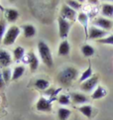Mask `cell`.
Returning <instances> with one entry per match:
<instances>
[{
  "label": "cell",
  "instance_id": "1",
  "mask_svg": "<svg viewBox=\"0 0 113 120\" xmlns=\"http://www.w3.org/2000/svg\"><path fill=\"white\" fill-rule=\"evenodd\" d=\"M79 76V71L75 67H64L60 71L56 76L59 83L64 86H69Z\"/></svg>",
  "mask_w": 113,
  "mask_h": 120
},
{
  "label": "cell",
  "instance_id": "2",
  "mask_svg": "<svg viewBox=\"0 0 113 120\" xmlns=\"http://www.w3.org/2000/svg\"><path fill=\"white\" fill-rule=\"evenodd\" d=\"M38 52H39V55H40L42 62L44 63L47 67H49V68L53 67V65H54L53 56H52L50 47L48 46L46 42L40 41L38 43Z\"/></svg>",
  "mask_w": 113,
  "mask_h": 120
},
{
  "label": "cell",
  "instance_id": "3",
  "mask_svg": "<svg viewBox=\"0 0 113 120\" xmlns=\"http://www.w3.org/2000/svg\"><path fill=\"white\" fill-rule=\"evenodd\" d=\"M20 33H21L20 27L16 26V25H11V26L7 29L5 35H4V38L2 40V44L6 47L12 46L16 42V40L18 39Z\"/></svg>",
  "mask_w": 113,
  "mask_h": 120
},
{
  "label": "cell",
  "instance_id": "4",
  "mask_svg": "<svg viewBox=\"0 0 113 120\" xmlns=\"http://www.w3.org/2000/svg\"><path fill=\"white\" fill-rule=\"evenodd\" d=\"M58 25H59V35L60 39H67V37L68 36L69 30H71V26L72 24L68 22V20H64L62 17H59L58 18Z\"/></svg>",
  "mask_w": 113,
  "mask_h": 120
},
{
  "label": "cell",
  "instance_id": "5",
  "mask_svg": "<svg viewBox=\"0 0 113 120\" xmlns=\"http://www.w3.org/2000/svg\"><path fill=\"white\" fill-rule=\"evenodd\" d=\"M98 81H99V75H93L90 79H88L87 80H85V81H83V82L80 83V89L85 91V92L92 91L93 89L96 87Z\"/></svg>",
  "mask_w": 113,
  "mask_h": 120
},
{
  "label": "cell",
  "instance_id": "6",
  "mask_svg": "<svg viewBox=\"0 0 113 120\" xmlns=\"http://www.w3.org/2000/svg\"><path fill=\"white\" fill-rule=\"evenodd\" d=\"M92 26L97 27L101 30H104V31L108 32L109 30L112 29L113 27V22L111 20L104 18V17H98V18H95L92 21Z\"/></svg>",
  "mask_w": 113,
  "mask_h": 120
},
{
  "label": "cell",
  "instance_id": "7",
  "mask_svg": "<svg viewBox=\"0 0 113 120\" xmlns=\"http://www.w3.org/2000/svg\"><path fill=\"white\" fill-rule=\"evenodd\" d=\"M108 36V32L101 30L97 27L91 26L88 29V36L87 39H91V40H101L103 38H106Z\"/></svg>",
  "mask_w": 113,
  "mask_h": 120
},
{
  "label": "cell",
  "instance_id": "8",
  "mask_svg": "<svg viewBox=\"0 0 113 120\" xmlns=\"http://www.w3.org/2000/svg\"><path fill=\"white\" fill-rule=\"evenodd\" d=\"M36 109L41 112H50L53 109L52 99H48L46 97H41L36 103Z\"/></svg>",
  "mask_w": 113,
  "mask_h": 120
},
{
  "label": "cell",
  "instance_id": "9",
  "mask_svg": "<svg viewBox=\"0 0 113 120\" xmlns=\"http://www.w3.org/2000/svg\"><path fill=\"white\" fill-rule=\"evenodd\" d=\"M60 17L64 18V20H71V21H75L76 18V11L73 10L72 8L68 6L67 4H64L60 9Z\"/></svg>",
  "mask_w": 113,
  "mask_h": 120
},
{
  "label": "cell",
  "instance_id": "10",
  "mask_svg": "<svg viewBox=\"0 0 113 120\" xmlns=\"http://www.w3.org/2000/svg\"><path fill=\"white\" fill-rule=\"evenodd\" d=\"M13 62L12 55L5 49H0V67L8 68Z\"/></svg>",
  "mask_w": 113,
  "mask_h": 120
},
{
  "label": "cell",
  "instance_id": "11",
  "mask_svg": "<svg viewBox=\"0 0 113 120\" xmlns=\"http://www.w3.org/2000/svg\"><path fill=\"white\" fill-rule=\"evenodd\" d=\"M4 15L8 23H14L19 18V11L14 8H7L6 10H4Z\"/></svg>",
  "mask_w": 113,
  "mask_h": 120
},
{
  "label": "cell",
  "instance_id": "12",
  "mask_svg": "<svg viewBox=\"0 0 113 120\" xmlns=\"http://www.w3.org/2000/svg\"><path fill=\"white\" fill-rule=\"evenodd\" d=\"M27 57H28V64L30 66V68H31V71H35L39 67V59H38V57L34 52L28 53Z\"/></svg>",
  "mask_w": 113,
  "mask_h": 120
},
{
  "label": "cell",
  "instance_id": "13",
  "mask_svg": "<svg viewBox=\"0 0 113 120\" xmlns=\"http://www.w3.org/2000/svg\"><path fill=\"white\" fill-rule=\"evenodd\" d=\"M71 99L75 102V104H84L86 102H88V98L86 95L82 93H79V92H73L71 94Z\"/></svg>",
  "mask_w": 113,
  "mask_h": 120
},
{
  "label": "cell",
  "instance_id": "14",
  "mask_svg": "<svg viewBox=\"0 0 113 120\" xmlns=\"http://www.w3.org/2000/svg\"><path fill=\"white\" fill-rule=\"evenodd\" d=\"M77 20H79V22L81 24V26L83 27L85 35L88 36V29H89V27H88V16L85 13H83V12H81V13H79L77 15Z\"/></svg>",
  "mask_w": 113,
  "mask_h": 120
},
{
  "label": "cell",
  "instance_id": "15",
  "mask_svg": "<svg viewBox=\"0 0 113 120\" xmlns=\"http://www.w3.org/2000/svg\"><path fill=\"white\" fill-rule=\"evenodd\" d=\"M71 52V46L67 40H63L60 43L59 46V50H58V54L59 56H67Z\"/></svg>",
  "mask_w": 113,
  "mask_h": 120
},
{
  "label": "cell",
  "instance_id": "16",
  "mask_svg": "<svg viewBox=\"0 0 113 120\" xmlns=\"http://www.w3.org/2000/svg\"><path fill=\"white\" fill-rule=\"evenodd\" d=\"M101 13L104 18H113V4L104 3L101 7Z\"/></svg>",
  "mask_w": 113,
  "mask_h": 120
},
{
  "label": "cell",
  "instance_id": "17",
  "mask_svg": "<svg viewBox=\"0 0 113 120\" xmlns=\"http://www.w3.org/2000/svg\"><path fill=\"white\" fill-rule=\"evenodd\" d=\"M12 57H13V61H15V62L21 61V60L25 57V49L21 46L16 47V48L13 50Z\"/></svg>",
  "mask_w": 113,
  "mask_h": 120
},
{
  "label": "cell",
  "instance_id": "18",
  "mask_svg": "<svg viewBox=\"0 0 113 120\" xmlns=\"http://www.w3.org/2000/svg\"><path fill=\"white\" fill-rule=\"evenodd\" d=\"M23 32H24L25 38H33V37H35V35H36L37 30L35 28L34 25L26 24L23 26Z\"/></svg>",
  "mask_w": 113,
  "mask_h": 120
},
{
  "label": "cell",
  "instance_id": "19",
  "mask_svg": "<svg viewBox=\"0 0 113 120\" xmlns=\"http://www.w3.org/2000/svg\"><path fill=\"white\" fill-rule=\"evenodd\" d=\"M106 95H107V90L105 88H103L102 86H100V85H98V86L94 89L92 94H91V98H92V99H100V98L105 97Z\"/></svg>",
  "mask_w": 113,
  "mask_h": 120
},
{
  "label": "cell",
  "instance_id": "20",
  "mask_svg": "<svg viewBox=\"0 0 113 120\" xmlns=\"http://www.w3.org/2000/svg\"><path fill=\"white\" fill-rule=\"evenodd\" d=\"M34 85L37 89H39V90H46V89L49 88L50 82H49V80H47L45 79H36V81H35Z\"/></svg>",
  "mask_w": 113,
  "mask_h": 120
},
{
  "label": "cell",
  "instance_id": "21",
  "mask_svg": "<svg viewBox=\"0 0 113 120\" xmlns=\"http://www.w3.org/2000/svg\"><path fill=\"white\" fill-rule=\"evenodd\" d=\"M25 74V67L24 66H17L12 71V80L19 79L21 76Z\"/></svg>",
  "mask_w": 113,
  "mask_h": 120
},
{
  "label": "cell",
  "instance_id": "22",
  "mask_svg": "<svg viewBox=\"0 0 113 120\" xmlns=\"http://www.w3.org/2000/svg\"><path fill=\"white\" fill-rule=\"evenodd\" d=\"M72 115V111L68 108L60 107L58 110V117L60 120H68Z\"/></svg>",
  "mask_w": 113,
  "mask_h": 120
},
{
  "label": "cell",
  "instance_id": "23",
  "mask_svg": "<svg viewBox=\"0 0 113 120\" xmlns=\"http://www.w3.org/2000/svg\"><path fill=\"white\" fill-rule=\"evenodd\" d=\"M77 109H79L80 113H82L87 118H90L91 115H92V106L91 105H81Z\"/></svg>",
  "mask_w": 113,
  "mask_h": 120
},
{
  "label": "cell",
  "instance_id": "24",
  "mask_svg": "<svg viewBox=\"0 0 113 120\" xmlns=\"http://www.w3.org/2000/svg\"><path fill=\"white\" fill-rule=\"evenodd\" d=\"M92 75H93L92 68H91V65H89V67L86 68V70L83 72H82V75H80L79 81H80V82H83V81H85V80H87L88 79H90Z\"/></svg>",
  "mask_w": 113,
  "mask_h": 120
},
{
  "label": "cell",
  "instance_id": "25",
  "mask_svg": "<svg viewBox=\"0 0 113 120\" xmlns=\"http://www.w3.org/2000/svg\"><path fill=\"white\" fill-rule=\"evenodd\" d=\"M81 53L84 57H91L94 54V49L90 45H84L81 47Z\"/></svg>",
  "mask_w": 113,
  "mask_h": 120
},
{
  "label": "cell",
  "instance_id": "26",
  "mask_svg": "<svg viewBox=\"0 0 113 120\" xmlns=\"http://www.w3.org/2000/svg\"><path fill=\"white\" fill-rule=\"evenodd\" d=\"M6 31H7V22L5 19H1L0 20V42H2Z\"/></svg>",
  "mask_w": 113,
  "mask_h": 120
},
{
  "label": "cell",
  "instance_id": "27",
  "mask_svg": "<svg viewBox=\"0 0 113 120\" xmlns=\"http://www.w3.org/2000/svg\"><path fill=\"white\" fill-rule=\"evenodd\" d=\"M1 74H2V76L4 79V81H5L6 83L12 79V71L10 70L9 68H3V71H1Z\"/></svg>",
  "mask_w": 113,
  "mask_h": 120
},
{
  "label": "cell",
  "instance_id": "28",
  "mask_svg": "<svg viewBox=\"0 0 113 120\" xmlns=\"http://www.w3.org/2000/svg\"><path fill=\"white\" fill-rule=\"evenodd\" d=\"M58 101L60 105H68L71 103V96L67 95V94H62L58 98Z\"/></svg>",
  "mask_w": 113,
  "mask_h": 120
},
{
  "label": "cell",
  "instance_id": "29",
  "mask_svg": "<svg viewBox=\"0 0 113 120\" xmlns=\"http://www.w3.org/2000/svg\"><path fill=\"white\" fill-rule=\"evenodd\" d=\"M66 4L71 8H72L73 10H75V11L81 8V4L79 2H77V1H73V0H68V1L66 2Z\"/></svg>",
  "mask_w": 113,
  "mask_h": 120
},
{
  "label": "cell",
  "instance_id": "30",
  "mask_svg": "<svg viewBox=\"0 0 113 120\" xmlns=\"http://www.w3.org/2000/svg\"><path fill=\"white\" fill-rule=\"evenodd\" d=\"M99 44H104V45H112L113 46V35H108L106 38H103L101 40L97 41Z\"/></svg>",
  "mask_w": 113,
  "mask_h": 120
},
{
  "label": "cell",
  "instance_id": "31",
  "mask_svg": "<svg viewBox=\"0 0 113 120\" xmlns=\"http://www.w3.org/2000/svg\"><path fill=\"white\" fill-rule=\"evenodd\" d=\"M5 81H4V79H3V76H2V74L0 72V89H2L4 87V85H5Z\"/></svg>",
  "mask_w": 113,
  "mask_h": 120
},
{
  "label": "cell",
  "instance_id": "32",
  "mask_svg": "<svg viewBox=\"0 0 113 120\" xmlns=\"http://www.w3.org/2000/svg\"><path fill=\"white\" fill-rule=\"evenodd\" d=\"M0 10H1V11H4V9H3V7L1 6V4H0Z\"/></svg>",
  "mask_w": 113,
  "mask_h": 120
}]
</instances>
